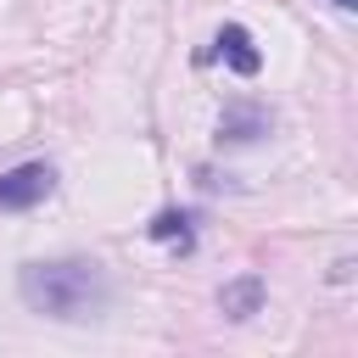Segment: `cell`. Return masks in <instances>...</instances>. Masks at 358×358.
Wrapping results in <instances>:
<instances>
[{
    "instance_id": "6da1fadb",
    "label": "cell",
    "mask_w": 358,
    "mask_h": 358,
    "mask_svg": "<svg viewBox=\"0 0 358 358\" xmlns=\"http://www.w3.org/2000/svg\"><path fill=\"white\" fill-rule=\"evenodd\" d=\"M17 291L34 313L45 319H95L106 308V274L95 257H56V263H28L17 274Z\"/></svg>"
},
{
    "instance_id": "7a4b0ae2",
    "label": "cell",
    "mask_w": 358,
    "mask_h": 358,
    "mask_svg": "<svg viewBox=\"0 0 358 358\" xmlns=\"http://www.w3.org/2000/svg\"><path fill=\"white\" fill-rule=\"evenodd\" d=\"M56 190V168L50 162H22L11 173H0V213H22L34 201H45Z\"/></svg>"
},
{
    "instance_id": "3957f363",
    "label": "cell",
    "mask_w": 358,
    "mask_h": 358,
    "mask_svg": "<svg viewBox=\"0 0 358 358\" xmlns=\"http://www.w3.org/2000/svg\"><path fill=\"white\" fill-rule=\"evenodd\" d=\"M213 56H218V62H229L241 78H252V73L263 67V56H257V45H252V34H246L241 22H224V28H218V39H213Z\"/></svg>"
},
{
    "instance_id": "277c9868",
    "label": "cell",
    "mask_w": 358,
    "mask_h": 358,
    "mask_svg": "<svg viewBox=\"0 0 358 358\" xmlns=\"http://www.w3.org/2000/svg\"><path fill=\"white\" fill-rule=\"evenodd\" d=\"M218 308H224V319H252V313L263 308V280H257V274L229 280V285L218 291Z\"/></svg>"
},
{
    "instance_id": "5b68a950",
    "label": "cell",
    "mask_w": 358,
    "mask_h": 358,
    "mask_svg": "<svg viewBox=\"0 0 358 358\" xmlns=\"http://www.w3.org/2000/svg\"><path fill=\"white\" fill-rule=\"evenodd\" d=\"M190 224H196L190 213H173V207H168V213L151 218V241H162V246H190V241H196Z\"/></svg>"
},
{
    "instance_id": "8992f818",
    "label": "cell",
    "mask_w": 358,
    "mask_h": 358,
    "mask_svg": "<svg viewBox=\"0 0 358 358\" xmlns=\"http://www.w3.org/2000/svg\"><path fill=\"white\" fill-rule=\"evenodd\" d=\"M263 129V117L257 112H224V123H218V140H252Z\"/></svg>"
},
{
    "instance_id": "52a82bcc",
    "label": "cell",
    "mask_w": 358,
    "mask_h": 358,
    "mask_svg": "<svg viewBox=\"0 0 358 358\" xmlns=\"http://www.w3.org/2000/svg\"><path fill=\"white\" fill-rule=\"evenodd\" d=\"M330 6H336V11H352V6H358V0H330Z\"/></svg>"
}]
</instances>
